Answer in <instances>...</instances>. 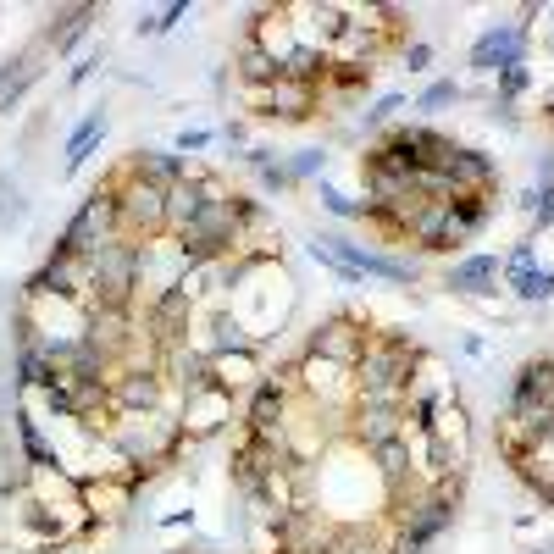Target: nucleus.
Listing matches in <instances>:
<instances>
[{
	"label": "nucleus",
	"instance_id": "obj_4",
	"mask_svg": "<svg viewBox=\"0 0 554 554\" xmlns=\"http://www.w3.org/2000/svg\"><path fill=\"white\" fill-rule=\"evenodd\" d=\"M117 222H122V239L128 233H161L167 228V189H156V183L145 178H117Z\"/></svg>",
	"mask_w": 554,
	"mask_h": 554
},
{
	"label": "nucleus",
	"instance_id": "obj_2",
	"mask_svg": "<svg viewBox=\"0 0 554 554\" xmlns=\"http://www.w3.org/2000/svg\"><path fill=\"white\" fill-rule=\"evenodd\" d=\"M239 205H233V194H222V200H211L200 211V217L189 222V228H178V250L189 266H205L217 261V255H228L233 244H239Z\"/></svg>",
	"mask_w": 554,
	"mask_h": 554
},
{
	"label": "nucleus",
	"instance_id": "obj_21",
	"mask_svg": "<svg viewBox=\"0 0 554 554\" xmlns=\"http://www.w3.org/2000/svg\"><path fill=\"white\" fill-rule=\"evenodd\" d=\"M372 460H377V471H383L388 488H399V482H405L410 471H416V460H410V444H405V438H394V444H377V449H372Z\"/></svg>",
	"mask_w": 554,
	"mask_h": 554
},
{
	"label": "nucleus",
	"instance_id": "obj_24",
	"mask_svg": "<svg viewBox=\"0 0 554 554\" xmlns=\"http://www.w3.org/2000/svg\"><path fill=\"white\" fill-rule=\"evenodd\" d=\"M510 289L527 294V300H549V294H554V272H538V266H527V272H510Z\"/></svg>",
	"mask_w": 554,
	"mask_h": 554
},
{
	"label": "nucleus",
	"instance_id": "obj_25",
	"mask_svg": "<svg viewBox=\"0 0 554 554\" xmlns=\"http://www.w3.org/2000/svg\"><path fill=\"white\" fill-rule=\"evenodd\" d=\"M416 194L422 200H455V178L438 167H416Z\"/></svg>",
	"mask_w": 554,
	"mask_h": 554
},
{
	"label": "nucleus",
	"instance_id": "obj_16",
	"mask_svg": "<svg viewBox=\"0 0 554 554\" xmlns=\"http://www.w3.org/2000/svg\"><path fill=\"white\" fill-rule=\"evenodd\" d=\"M499 277V261L494 255H471V261H460L455 272H449V289L455 294H488Z\"/></svg>",
	"mask_w": 554,
	"mask_h": 554
},
{
	"label": "nucleus",
	"instance_id": "obj_15",
	"mask_svg": "<svg viewBox=\"0 0 554 554\" xmlns=\"http://www.w3.org/2000/svg\"><path fill=\"white\" fill-rule=\"evenodd\" d=\"M106 355H117V344L128 338V311H117V305H89V333Z\"/></svg>",
	"mask_w": 554,
	"mask_h": 554
},
{
	"label": "nucleus",
	"instance_id": "obj_6",
	"mask_svg": "<svg viewBox=\"0 0 554 554\" xmlns=\"http://www.w3.org/2000/svg\"><path fill=\"white\" fill-rule=\"evenodd\" d=\"M366 344H372V338H366V327L355 322V316H327V322L311 333V355L344 366V372H350V366L366 355Z\"/></svg>",
	"mask_w": 554,
	"mask_h": 554
},
{
	"label": "nucleus",
	"instance_id": "obj_30",
	"mask_svg": "<svg viewBox=\"0 0 554 554\" xmlns=\"http://www.w3.org/2000/svg\"><path fill=\"white\" fill-rule=\"evenodd\" d=\"M499 89H505V95H521V89H527V67H505V73H499Z\"/></svg>",
	"mask_w": 554,
	"mask_h": 554
},
{
	"label": "nucleus",
	"instance_id": "obj_35",
	"mask_svg": "<svg viewBox=\"0 0 554 554\" xmlns=\"http://www.w3.org/2000/svg\"><path fill=\"white\" fill-rule=\"evenodd\" d=\"M549 361H554V350H549Z\"/></svg>",
	"mask_w": 554,
	"mask_h": 554
},
{
	"label": "nucleus",
	"instance_id": "obj_23",
	"mask_svg": "<svg viewBox=\"0 0 554 554\" xmlns=\"http://www.w3.org/2000/svg\"><path fill=\"white\" fill-rule=\"evenodd\" d=\"M100 133H106V117L95 111V117H89L84 128L73 133V145H67V167H84V161H89V150L100 145Z\"/></svg>",
	"mask_w": 554,
	"mask_h": 554
},
{
	"label": "nucleus",
	"instance_id": "obj_3",
	"mask_svg": "<svg viewBox=\"0 0 554 554\" xmlns=\"http://www.w3.org/2000/svg\"><path fill=\"white\" fill-rule=\"evenodd\" d=\"M139 272H145V250L128 239H106L89 255V289L100 294V305H117V311H128Z\"/></svg>",
	"mask_w": 554,
	"mask_h": 554
},
{
	"label": "nucleus",
	"instance_id": "obj_20",
	"mask_svg": "<svg viewBox=\"0 0 554 554\" xmlns=\"http://www.w3.org/2000/svg\"><path fill=\"white\" fill-rule=\"evenodd\" d=\"M510 394H521V399H549L554 405V361L549 355H543V361H527L516 372V388H510Z\"/></svg>",
	"mask_w": 554,
	"mask_h": 554
},
{
	"label": "nucleus",
	"instance_id": "obj_33",
	"mask_svg": "<svg viewBox=\"0 0 554 554\" xmlns=\"http://www.w3.org/2000/svg\"><path fill=\"white\" fill-rule=\"evenodd\" d=\"M394 111H399V95H388V100H377V106L366 111V122H383V117H394Z\"/></svg>",
	"mask_w": 554,
	"mask_h": 554
},
{
	"label": "nucleus",
	"instance_id": "obj_22",
	"mask_svg": "<svg viewBox=\"0 0 554 554\" xmlns=\"http://www.w3.org/2000/svg\"><path fill=\"white\" fill-rule=\"evenodd\" d=\"M300 377H305V388H311V394H327V388H333L338 377H344V366H333V361H322V355H311V350H305Z\"/></svg>",
	"mask_w": 554,
	"mask_h": 554
},
{
	"label": "nucleus",
	"instance_id": "obj_19",
	"mask_svg": "<svg viewBox=\"0 0 554 554\" xmlns=\"http://www.w3.org/2000/svg\"><path fill=\"white\" fill-rule=\"evenodd\" d=\"M239 78H244L250 89H266V84H277V78H283V67H277V61L266 56L255 39H244V50H239Z\"/></svg>",
	"mask_w": 554,
	"mask_h": 554
},
{
	"label": "nucleus",
	"instance_id": "obj_29",
	"mask_svg": "<svg viewBox=\"0 0 554 554\" xmlns=\"http://www.w3.org/2000/svg\"><path fill=\"white\" fill-rule=\"evenodd\" d=\"M449 100H460V89H455V84H433V89L422 95V111H438V106H449Z\"/></svg>",
	"mask_w": 554,
	"mask_h": 554
},
{
	"label": "nucleus",
	"instance_id": "obj_34",
	"mask_svg": "<svg viewBox=\"0 0 554 554\" xmlns=\"http://www.w3.org/2000/svg\"><path fill=\"white\" fill-rule=\"evenodd\" d=\"M538 222H543V228L554 222V189H543V194H538Z\"/></svg>",
	"mask_w": 554,
	"mask_h": 554
},
{
	"label": "nucleus",
	"instance_id": "obj_26",
	"mask_svg": "<svg viewBox=\"0 0 554 554\" xmlns=\"http://www.w3.org/2000/svg\"><path fill=\"white\" fill-rule=\"evenodd\" d=\"M89 17H95V6H73V12H61V17H56L61 28H50V45H73V39L84 34Z\"/></svg>",
	"mask_w": 554,
	"mask_h": 554
},
{
	"label": "nucleus",
	"instance_id": "obj_28",
	"mask_svg": "<svg viewBox=\"0 0 554 554\" xmlns=\"http://www.w3.org/2000/svg\"><path fill=\"white\" fill-rule=\"evenodd\" d=\"M183 12H189V6H183V0H178V6H167V12H161V17H145V23H139V34H161V28H172Z\"/></svg>",
	"mask_w": 554,
	"mask_h": 554
},
{
	"label": "nucleus",
	"instance_id": "obj_5",
	"mask_svg": "<svg viewBox=\"0 0 554 554\" xmlns=\"http://www.w3.org/2000/svg\"><path fill=\"white\" fill-rule=\"evenodd\" d=\"M455 505L460 499H449L444 488H433V494H422L416 505L405 510V532H399V543H394V554H422L427 543L438 538V532L455 521Z\"/></svg>",
	"mask_w": 554,
	"mask_h": 554
},
{
	"label": "nucleus",
	"instance_id": "obj_9",
	"mask_svg": "<svg viewBox=\"0 0 554 554\" xmlns=\"http://www.w3.org/2000/svg\"><path fill=\"white\" fill-rule=\"evenodd\" d=\"M250 100L266 117H311L316 111V84H294V78H277L266 89H250Z\"/></svg>",
	"mask_w": 554,
	"mask_h": 554
},
{
	"label": "nucleus",
	"instance_id": "obj_14",
	"mask_svg": "<svg viewBox=\"0 0 554 554\" xmlns=\"http://www.w3.org/2000/svg\"><path fill=\"white\" fill-rule=\"evenodd\" d=\"M150 327H156L161 338H178L183 327H189V289H183V283H172V289L156 294V305H150Z\"/></svg>",
	"mask_w": 554,
	"mask_h": 554
},
{
	"label": "nucleus",
	"instance_id": "obj_31",
	"mask_svg": "<svg viewBox=\"0 0 554 554\" xmlns=\"http://www.w3.org/2000/svg\"><path fill=\"white\" fill-rule=\"evenodd\" d=\"M316 167H322V150H300V156H294V178H311Z\"/></svg>",
	"mask_w": 554,
	"mask_h": 554
},
{
	"label": "nucleus",
	"instance_id": "obj_17",
	"mask_svg": "<svg viewBox=\"0 0 554 554\" xmlns=\"http://www.w3.org/2000/svg\"><path fill=\"white\" fill-rule=\"evenodd\" d=\"M156 377L150 372H122V377H111V399H117L122 410H150L156 405Z\"/></svg>",
	"mask_w": 554,
	"mask_h": 554
},
{
	"label": "nucleus",
	"instance_id": "obj_13",
	"mask_svg": "<svg viewBox=\"0 0 554 554\" xmlns=\"http://www.w3.org/2000/svg\"><path fill=\"white\" fill-rule=\"evenodd\" d=\"M449 178H455V200L460 194H488L494 189V156H482V150H455Z\"/></svg>",
	"mask_w": 554,
	"mask_h": 554
},
{
	"label": "nucleus",
	"instance_id": "obj_8",
	"mask_svg": "<svg viewBox=\"0 0 554 554\" xmlns=\"http://www.w3.org/2000/svg\"><path fill=\"white\" fill-rule=\"evenodd\" d=\"M211 200H222L217 183H211V178H189V172H183V178L167 189V228H172V233L189 228V222L200 217V211H205Z\"/></svg>",
	"mask_w": 554,
	"mask_h": 554
},
{
	"label": "nucleus",
	"instance_id": "obj_12",
	"mask_svg": "<svg viewBox=\"0 0 554 554\" xmlns=\"http://www.w3.org/2000/svg\"><path fill=\"white\" fill-rule=\"evenodd\" d=\"M244 416H250V433H255V438H272V433H283V427H289V394H277L272 383H261V388H255V399H250V410H244Z\"/></svg>",
	"mask_w": 554,
	"mask_h": 554
},
{
	"label": "nucleus",
	"instance_id": "obj_1",
	"mask_svg": "<svg viewBox=\"0 0 554 554\" xmlns=\"http://www.w3.org/2000/svg\"><path fill=\"white\" fill-rule=\"evenodd\" d=\"M410 372H416V344H405V338H372L366 355L350 366L355 399H366V394H410V383H416Z\"/></svg>",
	"mask_w": 554,
	"mask_h": 554
},
{
	"label": "nucleus",
	"instance_id": "obj_27",
	"mask_svg": "<svg viewBox=\"0 0 554 554\" xmlns=\"http://www.w3.org/2000/svg\"><path fill=\"white\" fill-rule=\"evenodd\" d=\"M322 205H327V211H338V217H366V205H361V200H350V194L327 189V183H322Z\"/></svg>",
	"mask_w": 554,
	"mask_h": 554
},
{
	"label": "nucleus",
	"instance_id": "obj_10",
	"mask_svg": "<svg viewBox=\"0 0 554 554\" xmlns=\"http://www.w3.org/2000/svg\"><path fill=\"white\" fill-rule=\"evenodd\" d=\"M471 67H482V73H505V67H521V28H510V23L488 28V34L471 45Z\"/></svg>",
	"mask_w": 554,
	"mask_h": 554
},
{
	"label": "nucleus",
	"instance_id": "obj_7",
	"mask_svg": "<svg viewBox=\"0 0 554 554\" xmlns=\"http://www.w3.org/2000/svg\"><path fill=\"white\" fill-rule=\"evenodd\" d=\"M84 289H89L84 255H50V266L28 283V294H61V300H84Z\"/></svg>",
	"mask_w": 554,
	"mask_h": 554
},
{
	"label": "nucleus",
	"instance_id": "obj_11",
	"mask_svg": "<svg viewBox=\"0 0 554 554\" xmlns=\"http://www.w3.org/2000/svg\"><path fill=\"white\" fill-rule=\"evenodd\" d=\"M350 422H355V438H361L366 449L405 438V410H388V405H355Z\"/></svg>",
	"mask_w": 554,
	"mask_h": 554
},
{
	"label": "nucleus",
	"instance_id": "obj_32",
	"mask_svg": "<svg viewBox=\"0 0 554 554\" xmlns=\"http://www.w3.org/2000/svg\"><path fill=\"white\" fill-rule=\"evenodd\" d=\"M427 61H433V50H427V45H410V50H405V67H410V73H422Z\"/></svg>",
	"mask_w": 554,
	"mask_h": 554
},
{
	"label": "nucleus",
	"instance_id": "obj_18",
	"mask_svg": "<svg viewBox=\"0 0 554 554\" xmlns=\"http://www.w3.org/2000/svg\"><path fill=\"white\" fill-rule=\"evenodd\" d=\"M128 172H133V178H145V183H156V189H172V183L183 178V161L167 156V150H139Z\"/></svg>",
	"mask_w": 554,
	"mask_h": 554
}]
</instances>
